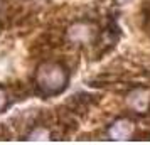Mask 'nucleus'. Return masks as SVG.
<instances>
[{"instance_id":"1a4fd4ad","label":"nucleus","mask_w":150,"mask_h":145,"mask_svg":"<svg viewBox=\"0 0 150 145\" xmlns=\"http://www.w3.org/2000/svg\"><path fill=\"white\" fill-rule=\"evenodd\" d=\"M149 111H150V101H149Z\"/></svg>"},{"instance_id":"7ed1b4c3","label":"nucleus","mask_w":150,"mask_h":145,"mask_svg":"<svg viewBox=\"0 0 150 145\" xmlns=\"http://www.w3.org/2000/svg\"><path fill=\"white\" fill-rule=\"evenodd\" d=\"M98 101V96L95 95H88V93H78L73 95L66 101V108H68L74 117H84L88 113V108L91 103Z\"/></svg>"},{"instance_id":"39448f33","label":"nucleus","mask_w":150,"mask_h":145,"mask_svg":"<svg viewBox=\"0 0 150 145\" xmlns=\"http://www.w3.org/2000/svg\"><path fill=\"white\" fill-rule=\"evenodd\" d=\"M10 90H12V95H14L17 100H25V98L34 91V84L29 86V84H24V83H14Z\"/></svg>"},{"instance_id":"f03ea898","label":"nucleus","mask_w":150,"mask_h":145,"mask_svg":"<svg viewBox=\"0 0 150 145\" xmlns=\"http://www.w3.org/2000/svg\"><path fill=\"white\" fill-rule=\"evenodd\" d=\"M98 32L89 22H74L68 29V39L74 46H84V44H95Z\"/></svg>"},{"instance_id":"6e6552de","label":"nucleus","mask_w":150,"mask_h":145,"mask_svg":"<svg viewBox=\"0 0 150 145\" xmlns=\"http://www.w3.org/2000/svg\"><path fill=\"white\" fill-rule=\"evenodd\" d=\"M12 138V133L8 132V128L5 125L0 123V140H10Z\"/></svg>"},{"instance_id":"20e7f679","label":"nucleus","mask_w":150,"mask_h":145,"mask_svg":"<svg viewBox=\"0 0 150 145\" xmlns=\"http://www.w3.org/2000/svg\"><path fill=\"white\" fill-rule=\"evenodd\" d=\"M135 125L127 118H120L108 128V137L111 140H132Z\"/></svg>"},{"instance_id":"423d86ee","label":"nucleus","mask_w":150,"mask_h":145,"mask_svg":"<svg viewBox=\"0 0 150 145\" xmlns=\"http://www.w3.org/2000/svg\"><path fill=\"white\" fill-rule=\"evenodd\" d=\"M8 105H10V96H8L7 90H5V88L0 84V113L7 110Z\"/></svg>"},{"instance_id":"f257e3e1","label":"nucleus","mask_w":150,"mask_h":145,"mask_svg":"<svg viewBox=\"0 0 150 145\" xmlns=\"http://www.w3.org/2000/svg\"><path fill=\"white\" fill-rule=\"evenodd\" d=\"M69 81L68 68L62 62H42L34 74V93L42 98L61 95Z\"/></svg>"},{"instance_id":"0eeeda50","label":"nucleus","mask_w":150,"mask_h":145,"mask_svg":"<svg viewBox=\"0 0 150 145\" xmlns=\"http://www.w3.org/2000/svg\"><path fill=\"white\" fill-rule=\"evenodd\" d=\"M132 140H150V130H135Z\"/></svg>"}]
</instances>
